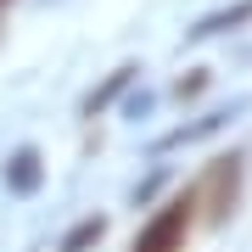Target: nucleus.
Masks as SVG:
<instances>
[{
	"instance_id": "nucleus-5",
	"label": "nucleus",
	"mask_w": 252,
	"mask_h": 252,
	"mask_svg": "<svg viewBox=\"0 0 252 252\" xmlns=\"http://www.w3.org/2000/svg\"><path fill=\"white\" fill-rule=\"evenodd\" d=\"M202 84H207V73H190V79H180V90H174V95H180V101H185V95H196V90H202Z\"/></svg>"
},
{
	"instance_id": "nucleus-6",
	"label": "nucleus",
	"mask_w": 252,
	"mask_h": 252,
	"mask_svg": "<svg viewBox=\"0 0 252 252\" xmlns=\"http://www.w3.org/2000/svg\"><path fill=\"white\" fill-rule=\"evenodd\" d=\"M0 6H11V0H0Z\"/></svg>"
},
{
	"instance_id": "nucleus-2",
	"label": "nucleus",
	"mask_w": 252,
	"mask_h": 252,
	"mask_svg": "<svg viewBox=\"0 0 252 252\" xmlns=\"http://www.w3.org/2000/svg\"><path fill=\"white\" fill-rule=\"evenodd\" d=\"M190 230H196V207H190V190H180V196H168L140 224V235L129 241V252H185Z\"/></svg>"
},
{
	"instance_id": "nucleus-3",
	"label": "nucleus",
	"mask_w": 252,
	"mask_h": 252,
	"mask_svg": "<svg viewBox=\"0 0 252 252\" xmlns=\"http://www.w3.org/2000/svg\"><path fill=\"white\" fill-rule=\"evenodd\" d=\"M6 174H11V190H17V196H34L39 180H45V162H39V152H17Z\"/></svg>"
},
{
	"instance_id": "nucleus-4",
	"label": "nucleus",
	"mask_w": 252,
	"mask_h": 252,
	"mask_svg": "<svg viewBox=\"0 0 252 252\" xmlns=\"http://www.w3.org/2000/svg\"><path fill=\"white\" fill-rule=\"evenodd\" d=\"M101 230H107V219H84V224H73V230L62 235V252H90V247L101 241Z\"/></svg>"
},
{
	"instance_id": "nucleus-1",
	"label": "nucleus",
	"mask_w": 252,
	"mask_h": 252,
	"mask_svg": "<svg viewBox=\"0 0 252 252\" xmlns=\"http://www.w3.org/2000/svg\"><path fill=\"white\" fill-rule=\"evenodd\" d=\"M235 202H241V157L235 152H219L207 157V168L190 180V207H196V224H224L235 213Z\"/></svg>"
}]
</instances>
